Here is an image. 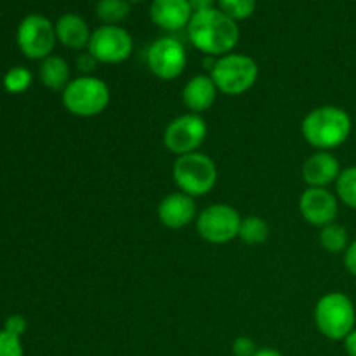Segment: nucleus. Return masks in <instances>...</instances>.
<instances>
[{
	"mask_svg": "<svg viewBox=\"0 0 356 356\" xmlns=\"http://www.w3.org/2000/svg\"><path fill=\"white\" fill-rule=\"evenodd\" d=\"M191 44L211 58H221L236 47L240 38L238 24L221 9H207L193 13L188 24Z\"/></svg>",
	"mask_w": 356,
	"mask_h": 356,
	"instance_id": "f257e3e1",
	"label": "nucleus"
},
{
	"mask_svg": "<svg viewBox=\"0 0 356 356\" xmlns=\"http://www.w3.org/2000/svg\"><path fill=\"white\" fill-rule=\"evenodd\" d=\"M351 117L346 110L332 104L318 106L309 111L301 124L305 141L318 152H330L344 145L351 134Z\"/></svg>",
	"mask_w": 356,
	"mask_h": 356,
	"instance_id": "f03ea898",
	"label": "nucleus"
},
{
	"mask_svg": "<svg viewBox=\"0 0 356 356\" xmlns=\"http://www.w3.org/2000/svg\"><path fill=\"white\" fill-rule=\"evenodd\" d=\"M61 101L65 110L75 117H97L110 104V87L97 76H76L65 87Z\"/></svg>",
	"mask_w": 356,
	"mask_h": 356,
	"instance_id": "7ed1b4c3",
	"label": "nucleus"
},
{
	"mask_svg": "<svg viewBox=\"0 0 356 356\" xmlns=\"http://www.w3.org/2000/svg\"><path fill=\"white\" fill-rule=\"evenodd\" d=\"M209 75L219 92L226 96H240L256 86L259 79V66L250 56L229 52L221 58H216Z\"/></svg>",
	"mask_w": 356,
	"mask_h": 356,
	"instance_id": "20e7f679",
	"label": "nucleus"
},
{
	"mask_svg": "<svg viewBox=\"0 0 356 356\" xmlns=\"http://www.w3.org/2000/svg\"><path fill=\"white\" fill-rule=\"evenodd\" d=\"M218 165L209 155L200 152L177 156L172 167V179L179 191L198 198L214 190L218 183Z\"/></svg>",
	"mask_w": 356,
	"mask_h": 356,
	"instance_id": "39448f33",
	"label": "nucleus"
},
{
	"mask_svg": "<svg viewBox=\"0 0 356 356\" xmlns=\"http://www.w3.org/2000/svg\"><path fill=\"white\" fill-rule=\"evenodd\" d=\"M315 323L318 332L327 339L344 341L356 323L353 301L343 292L322 296L315 306Z\"/></svg>",
	"mask_w": 356,
	"mask_h": 356,
	"instance_id": "423d86ee",
	"label": "nucleus"
},
{
	"mask_svg": "<svg viewBox=\"0 0 356 356\" xmlns=\"http://www.w3.org/2000/svg\"><path fill=\"white\" fill-rule=\"evenodd\" d=\"M242 216L229 204H212L198 214L197 232L202 240L214 245L238 238Z\"/></svg>",
	"mask_w": 356,
	"mask_h": 356,
	"instance_id": "0eeeda50",
	"label": "nucleus"
},
{
	"mask_svg": "<svg viewBox=\"0 0 356 356\" xmlns=\"http://www.w3.org/2000/svg\"><path fill=\"white\" fill-rule=\"evenodd\" d=\"M209 129L202 115L184 113L169 122L163 131V145L176 156L198 152L207 139Z\"/></svg>",
	"mask_w": 356,
	"mask_h": 356,
	"instance_id": "6e6552de",
	"label": "nucleus"
},
{
	"mask_svg": "<svg viewBox=\"0 0 356 356\" xmlns=\"http://www.w3.org/2000/svg\"><path fill=\"white\" fill-rule=\"evenodd\" d=\"M87 49L97 63L118 65L131 58L134 42L124 28L117 26V24H104L92 31Z\"/></svg>",
	"mask_w": 356,
	"mask_h": 356,
	"instance_id": "1a4fd4ad",
	"label": "nucleus"
},
{
	"mask_svg": "<svg viewBox=\"0 0 356 356\" xmlns=\"http://www.w3.org/2000/svg\"><path fill=\"white\" fill-rule=\"evenodd\" d=\"M58 37L51 21L40 14H30L17 28V45L30 59H45L52 54Z\"/></svg>",
	"mask_w": 356,
	"mask_h": 356,
	"instance_id": "9d476101",
	"label": "nucleus"
},
{
	"mask_svg": "<svg viewBox=\"0 0 356 356\" xmlns=\"http://www.w3.org/2000/svg\"><path fill=\"white\" fill-rule=\"evenodd\" d=\"M146 61H148L149 72L156 79L170 82L183 75L184 68H186V49L177 38L162 37L153 42L152 47L148 49Z\"/></svg>",
	"mask_w": 356,
	"mask_h": 356,
	"instance_id": "9b49d317",
	"label": "nucleus"
},
{
	"mask_svg": "<svg viewBox=\"0 0 356 356\" xmlns=\"http://www.w3.org/2000/svg\"><path fill=\"white\" fill-rule=\"evenodd\" d=\"M299 212L308 225L323 228L336 221L339 198L327 188H308L299 197Z\"/></svg>",
	"mask_w": 356,
	"mask_h": 356,
	"instance_id": "f8f14e48",
	"label": "nucleus"
},
{
	"mask_svg": "<svg viewBox=\"0 0 356 356\" xmlns=\"http://www.w3.org/2000/svg\"><path fill=\"white\" fill-rule=\"evenodd\" d=\"M159 219L169 229L186 228L197 219V202L183 191L169 193L159 204Z\"/></svg>",
	"mask_w": 356,
	"mask_h": 356,
	"instance_id": "ddd939ff",
	"label": "nucleus"
},
{
	"mask_svg": "<svg viewBox=\"0 0 356 356\" xmlns=\"http://www.w3.org/2000/svg\"><path fill=\"white\" fill-rule=\"evenodd\" d=\"M341 163L330 152H316L302 163V181L308 188H327L336 183Z\"/></svg>",
	"mask_w": 356,
	"mask_h": 356,
	"instance_id": "4468645a",
	"label": "nucleus"
},
{
	"mask_svg": "<svg viewBox=\"0 0 356 356\" xmlns=\"http://www.w3.org/2000/svg\"><path fill=\"white\" fill-rule=\"evenodd\" d=\"M149 16L162 30L176 31L190 24L193 9L188 0H153Z\"/></svg>",
	"mask_w": 356,
	"mask_h": 356,
	"instance_id": "2eb2a0df",
	"label": "nucleus"
},
{
	"mask_svg": "<svg viewBox=\"0 0 356 356\" xmlns=\"http://www.w3.org/2000/svg\"><path fill=\"white\" fill-rule=\"evenodd\" d=\"M218 92L219 90L212 82L211 75H195L183 87V104L186 106L188 113L202 115L211 110Z\"/></svg>",
	"mask_w": 356,
	"mask_h": 356,
	"instance_id": "dca6fc26",
	"label": "nucleus"
},
{
	"mask_svg": "<svg viewBox=\"0 0 356 356\" xmlns=\"http://www.w3.org/2000/svg\"><path fill=\"white\" fill-rule=\"evenodd\" d=\"M54 28L56 37H58V40L65 47L79 51V49L89 45L90 35L92 33L89 31L86 21L80 16H76V14H65V16H61Z\"/></svg>",
	"mask_w": 356,
	"mask_h": 356,
	"instance_id": "f3484780",
	"label": "nucleus"
},
{
	"mask_svg": "<svg viewBox=\"0 0 356 356\" xmlns=\"http://www.w3.org/2000/svg\"><path fill=\"white\" fill-rule=\"evenodd\" d=\"M40 80L47 89L65 90L70 83V66L61 56H49L42 59L40 65Z\"/></svg>",
	"mask_w": 356,
	"mask_h": 356,
	"instance_id": "a211bd4d",
	"label": "nucleus"
},
{
	"mask_svg": "<svg viewBox=\"0 0 356 356\" xmlns=\"http://www.w3.org/2000/svg\"><path fill=\"white\" fill-rule=\"evenodd\" d=\"M268 236H270V225L263 218H259V216L242 218L238 238L243 243H247V245H259V243L266 242Z\"/></svg>",
	"mask_w": 356,
	"mask_h": 356,
	"instance_id": "6ab92c4d",
	"label": "nucleus"
},
{
	"mask_svg": "<svg viewBox=\"0 0 356 356\" xmlns=\"http://www.w3.org/2000/svg\"><path fill=\"white\" fill-rule=\"evenodd\" d=\"M320 245L327 250V252L339 254L344 252L350 245V238H348V229L344 226L337 225V222H330V225L323 226L320 229Z\"/></svg>",
	"mask_w": 356,
	"mask_h": 356,
	"instance_id": "aec40b11",
	"label": "nucleus"
},
{
	"mask_svg": "<svg viewBox=\"0 0 356 356\" xmlns=\"http://www.w3.org/2000/svg\"><path fill=\"white\" fill-rule=\"evenodd\" d=\"M131 13L127 0H99L96 6V14L104 24H117L124 21Z\"/></svg>",
	"mask_w": 356,
	"mask_h": 356,
	"instance_id": "412c9836",
	"label": "nucleus"
},
{
	"mask_svg": "<svg viewBox=\"0 0 356 356\" xmlns=\"http://www.w3.org/2000/svg\"><path fill=\"white\" fill-rule=\"evenodd\" d=\"M336 195L344 205L356 211V165L341 170L336 181Z\"/></svg>",
	"mask_w": 356,
	"mask_h": 356,
	"instance_id": "4be33fe9",
	"label": "nucleus"
},
{
	"mask_svg": "<svg viewBox=\"0 0 356 356\" xmlns=\"http://www.w3.org/2000/svg\"><path fill=\"white\" fill-rule=\"evenodd\" d=\"M31 82H33V75L24 66H14L3 76V87L10 94L24 92L26 89H30Z\"/></svg>",
	"mask_w": 356,
	"mask_h": 356,
	"instance_id": "5701e85b",
	"label": "nucleus"
},
{
	"mask_svg": "<svg viewBox=\"0 0 356 356\" xmlns=\"http://www.w3.org/2000/svg\"><path fill=\"white\" fill-rule=\"evenodd\" d=\"M219 7L232 19H245L256 9V0H218Z\"/></svg>",
	"mask_w": 356,
	"mask_h": 356,
	"instance_id": "b1692460",
	"label": "nucleus"
},
{
	"mask_svg": "<svg viewBox=\"0 0 356 356\" xmlns=\"http://www.w3.org/2000/svg\"><path fill=\"white\" fill-rule=\"evenodd\" d=\"M0 356H24L21 337L3 329L0 330Z\"/></svg>",
	"mask_w": 356,
	"mask_h": 356,
	"instance_id": "393cba45",
	"label": "nucleus"
},
{
	"mask_svg": "<svg viewBox=\"0 0 356 356\" xmlns=\"http://www.w3.org/2000/svg\"><path fill=\"white\" fill-rule=\"evenodd\" d=\"M232 351L235 356H254L257 351L256 343L247 336H238L233 341Z\"/></svg>",
	"mask_w": 356,
	"mask_h": 356,
	"instance_id": "a878e982",
	"label": "nucleus"
},
{
	"mask_svg": "<svg viewBox=\"0 0 356 356\" xmlns=\"http://www.w3.org/2000/svg\"><path fill=\"white\" fill-rule=\"evenodd\" d=\"M26 320L21 315H10L9 318L6 320V323H3V330H7V332L14 334V336L17 337H21L26 332Z\"/></svg>",
	"mask_w": 356,
	"mask_h": 356,
	"instance_id": "bb28decb",
	"label": "nucleus"
},
{
	"mask_svg": "<svg viewBox=\"0 0 356 356\" xmlns=\"http://www.w3.org/2000/svg\"><path fill=\"white\" fill-rule=\"evenodd\" d=\"M344 268L350 275L356 277V240L348 245V249L344 250Z\"/></svg>",
	"mask_w": 356,
	"mask_h": 356,
	"instance_id": "cd10ccee",
	"label": "nucleus"
},
{
	"mask_svg": "<svg viewBox=\"0 0 356 356\" xmlns=\"http://www.w3.org/2000/svg\"><path fill=\"white\" fill-rule=\"evenodd\" d=\"M96 59L92 58V56L89 54V52H87V54H82L80 56L79 59H76V66H79V70L80 72H90V70L94 68V65H96Z\"/></svg>",
	"mask_w": 356,
	"mask_h": 356,
	"instance_id": "c85d7f7f",
	"label": "nucleus"
},
{
	"mask_svg": "<svg viewBox=\"0 0 356 356\" xmlns=\"http://www.w3.org/2000/svg\"><path fill=\"white\" fill-rule=\"evenodd\" d=\"M344 350H346L348 356H356V327L344 337Z\"/></svg>",
	"mask_w": 356,
	"mask_h": 356,
	"instance_id": "c756f323",
	"label": "nucleus"
},
{
	"mask_svg": "<svg viewBox=\"0 0 356 356\" xmlns=\"http://www.w3.org/2000/svg\"><path fill=\"white\" fill-rule=\"evenodd\" d=\"M188 3L191 6L193 13H200V10L214 9V0H188Z\"/></svg>",
	"mask_w": 356,
	"mask_h": 356,
	"instance_id": "7c9ffc66",
	"label": "nucleus"
},
{
	"mask_svg": "<svg viewBox=\"0 0 356 356\" xmlns=\"http://www.w3.org/2000/svg\"><path fill=\"white\" fill-rule=\"evenodd\" d=\"M254 356H284L278 350H273V348H261V350L256 351Z\"/></svg>",
	"mask_w": 356,
	"mask_h": 356,
	"instance_id": "2f4dec72",
	"label": "nucleus"
},
{
	"mask_svg": "<svg viewBox=\"0 0 356 356\" xmlns=\"http://www.w3.org/2000/svg\"><path fill=\"white\" fill-rule=\"evenodd\" d=\"M127 2H139V0H127Z\"/></svg>",
	"mask_w": 356,
	"mask_h": 356,
	"instance_id": "473e14b6",
	"label": "nucleus"
}]
</instances>
